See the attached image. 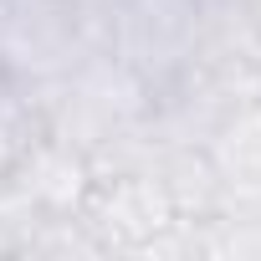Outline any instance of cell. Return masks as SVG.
Here are the masks:
<instances>
[{"label":"cell","instance_id":"cell-5","mask_svg":"<svg viewBox=\"0 0 261 261\" xmlns=\"http://www.w3.org/2000/svg\"><path fill=\"white\" fill-rule=\"evenodd\" d=\"M205 149L230 195V210H256L261 205V97L236 108L230 118H220Z\"/></svg>","mask_w":261,"mask_h":261},{"label":"cell","instance_id":"cell-2","mask_svg":"<svg viewBox=\"0 0 261 261\" xmlns=\"http://www.w3.org/2000/svg\"><path fill=\"white\" fill-rule=\"evenodd\" d=\"M97 51V21L72 0H0V77L41 102Z\"/></svg>","mask_w":261,"mask_h":261},{"label":"cell","instance_id":"cell-1","mask_svg":"<svg viewBox=\"0 0 261 261\" xmlns=\"http://www.w3.org/2000/svg\"><path fill=\"white\" fill-rule=\"evenodd\" d=\"M72 220L87 230L97 256H164L179 230V210L154 174V159L92 169Z\"/></svg>","mask_w":261,"mask_h":261},{"label":"cell","instance_id":"cell-7","mask_svg":"<svg viewBox=\"0 0 261 261\" xmlns=\"http://www.w3.org/2000/svg\"><path fill=\"white\" fill-rule=\"evenodd\" d=\"M77 11H87V16H102V11H113V6H123V0H72Z\"/></svg>","mask_w":261,"mask_h":261},{"label":"cell","instance_id":"cell-3","mask_svg":"<svg viewBox=\"0 0 261 261\" xmlns=\"http://www.w3.org/2000/svg\"><path fill=\"white\" fill-rule=\"evenodd\" d=\"M92 21L97 46L159 92L205 41V0H123Z\"/></svg>","mask_w":261,"mask_h":261},{"label":"cell","instance_id":"cell-6","mask_svg":"<svg viewBox=\"0 0 261 261\" xmlns=\"http://www.w3.org/2000/svg\"><path fill=\"white\" fill-rule=\"evenodd\" d=\"M36 134H41V113H36V102H31L21 87H11L6 77H0V179H6L11 164L36 144Z\"/></svg>","mask_w":261,"mask_h":261},{"label":"cell","instance_id":"cell-4","mask_svg":"<svg viewBox=\"0 0 261 261\" xmlns=\"http://www.w3.org/2000/svg\"><path fill=\"white\" fill-rule=\"evenodd\" d=\"M87 179H92V159L41 128L36 144L11 164L6 179H0V195H6L16 210H26L31 220L51 225V220H72L77 215V205L87 195Z\"/></svg>","mask_w":261,"mask_h":261}]
</instances>
